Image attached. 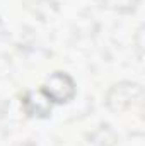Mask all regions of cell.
<instances>
[{"label": "cell", "instance_id": "cell-2", "mask_svg": "<svg viewBox=\"0 0 145 146\" xmlns=\"http://www.w3.org/2000/svg\"><path fill=\"white\" fill-rule=\"evenodd\" d=\"M142 94L140 85L137 83H118L114 85L108 94V107L111 110H123L126 109L130 104H133V100Z\"/></svg>", "mask_w": 145, "mask_h": 146}, {"label": "cell", "instance_id": "cell-1", "mask_svg": "<svg viewBox=\"0 0 145 146\" xmlns=\"http://www.w3.org/2000/svg\"><path fill=\"white\" fill-rule=\"evenodd\" d=\"M44 94L51 99V102L56 104H65L70 102L75 97V82L72 80L70 75H67L65 72H55L51 73L44 83Z\"/></svg>", "mask_w": 145, "mask_h": 146}, {"label": "cell", "instance_id": "cell-4", "mask_svg": "<svg viewBox=\"0 0 145 146\" xmlns=\"http://www.w3.org/2000/svg\"><path fill=\"white\" fill-rule=\"evenodd\" d=\"M26 146H31V145H26Z\"/></svg>", "mask_w": 145, "mask_h": 146}, {"label": "cell", "instance_id": "cell-3", "mask_svg": "<svg viewBox=\"0 0 145 146\" xmlns=\"http://www.w3.org/2000/svg\"><path fill=\"white\" fill-rule=\"evenodd\" d=\"M22 109L29 117L44 119L51 112V99L44 90H29L22 97Z\"/></svg>", "mask_w": 145, "mask_h": 146}]
</instances>
